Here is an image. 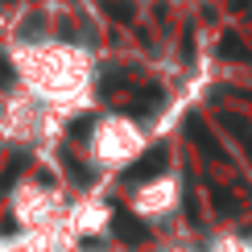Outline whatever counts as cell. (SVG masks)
Returning a JSON list of instances; mask_svg holds the SVG:
<instances>
[{
	"mask_svg": "<svg viewBox=\"0 0 252 252\" xmlns=\"http://www.w3.org/2000/svg\"><path fill=\"white\" fill-rule=\"evenodd\" d=\"M157 165H165V153H161V149H157V153H149V157H145V161H141V165H136V174H153V170H157Z\"/></svg>",
	"mask_w": 252,
	"mask_h": 252,
	"instance_id": "1",
	"label": "cell"
},
{
	"mask_svg": "<svg viewBox=\"0 0 252 252\" xmlns=\"http://www.w3.org/2000/svg\"><path fill=\"white\" fill-rule=\"evenodd\" d=\"M0 83H4V87H8V83H13V66H8L4 58H0Z\"/></svg>",
	"mask_w": 252,
	"mask_h": 252,
	"instance_id": "2",
	"label": "cell"
}]
</instances>
